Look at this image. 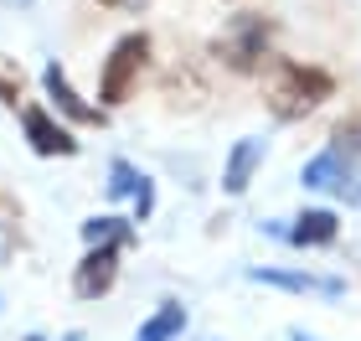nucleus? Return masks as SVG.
Listing matches in <instances>:
<instances>
[{"mask_svg":"<svg viewBox=\"0 0 361 341\" xmlns=\"http://www.w3.org/2000/svg\"><path fill=\"white\" fill-rule=\"evenodd\" d=\"M336 93V78L315 68V62H274V73H269V83H264V104L274 119H305V114H315L325 99Z\"/></svg>","mask_w":361,"mask_h":341,"instance_id":"f257e3e1","label":"nucleus"},{"mask_svg":"<svg viewBox=\"0 0 361 341\" xmlns=\"http://www.w3.org/2000/svg\"><path fill=\"white\" fill-rule=\"evenodd\" d=\"M16 6H26V0H16Z\"/></svg>","mask_w":361,"mask_h":341,"instance_id":"aec40b11","label":"nucleus"},{"mask_svg":"<svg viewBox=\"0 0 361 341\" xmlns=\"http://www.w3.org/2000/svg\"><path fill=\"white\" fill-rule=\"evenodd\" d=\"M150 31H129V37L114 42V52L104 57V73H98V104L104 109H119L129 104V93H135L145 62H150Z\"/></svg>","mask_w":361,"mask_h":341,"instance_id":"7ed1b4c3","label":"nucleus"},{"mask_svg":"<svg viewBox=\"0 0 361 341\" xmlns=\"http://www.w3.org/2000/svg\"><path fill=\"white\" fill-rule=\"evenodd\" d=\"M253 285H274V289H294V295H346V280L336 274H310V269H248Z\"/></svg>","mask_w":361,"mask_h":341,"instance_id":"9d476101","label":"nucleus"},{"mask_svg":"<svg viewBox=\"0 0 361 341\" xmlns=\"http://www.w3.org/2000/svg\"><path fill=\"white\" fill-rule=\"evenodd\" d=\"M258 166H264V140H253V135L238 140L233 155H227V166H222V191H227V197H243V191L253 186Z\"/></svg>","mask_w":361,"mask_h":341,"instance_id":"9b49d317","label":"nucleus"},{"mask_svg":"<svg viewBox=\"0 0 361 341\" xmlns=\"http://www.w3.org/2000/svg\"><path fill=\"white\" fill-rule=\"evenodd\" d=\"M16 99H21V68L0 62V104H16Z\"/></svg>","mask_w":361,"mask_h":341,"instance_id":"dca6fc26","label":"nucleus"},{"mask_svg":"<svg viewBox=\"0 0 361 341\" xmlns=\"http://www.w3.org/2000/svg\"><path fill=\"white\" fill-rule=\"evenodd\" d=\"M26 341H42V336H26Z\"/></svg>","mask_w":361,"mask_h":341,"instance_id":"6ab92c4d","label":"nucleus"},{"mask_svg":"<svg viewBox=\"0 0 361 341\" xmlns=\"http://www.w3.org/2000/svg\"><path fill=\"white\" fill-rule=\"evenodd\" d=\"M331 150H341V155L361 160V109H351L346 119H341V124L331 129Z\"/></svg>","mask_w":361,"mask_h":341,"instance_id":"2eb2a0df","label":"nucleus"},{"mask_svg":"<svg viewBox=\"0 0 361 341\" xmlns=\"http://www.w3.org/2000/svg\"><path fill=\"white\" fill-rule=\"evenodd\" d=\"M289 336H294V341H315V336H305V331H289Z\"/></svg>","mask_w":361,"mask_h":341,"instance_id":"a211bd4d","label":"nucleus"},{"mask_svg":"<svg viewBox=\"0 0 361 341\" xmlns=\"http://www.w3.org/2000/svg\"><path fill=\"white\" fill-rule=\"evenodd\" d=\"M212 57L222 62L227 73L248 78V73H264L269 57H274V21L258 11H238L217 37H212Z\"/></svg>","mask_w":361,"mask_h":341,"instance_id":"f03ea898","label":"nucleus"},{"mask_svg":"<svg viewBox=\"0 0 361 341\" xmlns=\"http://www.w3.org/2000/svg\"><path fill=\"white\" fill-rule=\"evenodd\" d=\"M186 321H191V316H186V305H180V300H160L155 311L140 321L135 341H176L180 331H186Z\"/></svg>","mask_w":361,"mask_h":341,"instance_id":"ddd939ff","label":"nucleus"},{"mask_svg":"<svg viewBox=\"0 0 361 341\" xmlns=\"http://www.w3.org/2000/svg\"><path fill=\"white\" fill-rule=\"evenodd\" d=\"M21 129H26V145H31L37 155H47V160H68V155H78L73 129L57 124L52 109H42V104H26V109H21Z\"/></svg>","mask_w":361,"mask_h":341,"instance_id":"39448f33","label":"nucleus"},{"mask_svg":"<svg viewBox=\"0 0 361 341\" xmlns=\"http://www.w3.org/2000/svg\"><path fill=\"white\" fill-rule=\"evenodd\" d=\"M119 285V249H88L73 269V295L78 300H104Z\"/></svg>","mask_w":361,"mask_h":341,"instance_id":"0eeeda50","label":"nucleus"},{"mask_svg":"<svg viewBox=\"0 0 361 341\" xmlns=\"http://www.w3.org/2000/svg\"><path fill=\"white\" fill-rule=\"evenodd\" d=\"M305 191H325V197H341V202H356V181H361V160L341 155V150H320L305 160L300 171Z\"/></svg>","mask_w":361,"mask_h":341,"instance_id":"20e7f679","label":"nucleus"},{"mask_svg":"<svg viewBox=\"0 0 361 341\" xmlns=\"http://www.w3.org/2000/svg\"><path fill=\"white\" fill-rule=\"evenodd\" d=\"M83 243L88 249H135V217H114V213H104V217H88L83 222Z\"/></svg>","mask_w":361,"mask_h":341,"instance_id":"f8f14e48","label":"nucleus"},{"mask_svg":"<svg viewBox=\"0 0 361 341\" xmlns=\"http://www.w3.org/2000/svg\"><path fill=\"white\" fill-rule=\"evenodd\" d=\"M42 88H47V99H52V109L68 114L73 124H109V109L104 104H88L83 93L68 83V73H62L57 62H47V68H42Z\"/></svg>","mask_w":361,"mask_h":341,"instance_id":"423d86ee","label":"nucleus"},{"mask_svg":"<svg viewBox=\"0 0 361 341\" xmlns=\"http://www.w3.org/2000/svg\"><path fill=\"white\" fill-rule=\"evenodd\" d=\"M160 99H171V104H202L207 99V83L196 78L191 62H176V68H166V78H160Z\"/></svg>","mask_w":361,"mask_h":341,"instance_id":"4468645a","label":"nucleus"},{"mask_svg":"<svg viewBox=\"0 0 361 341\" xmlns=\"http://www.w3.org/2000/svg\"><path fill=\"white\" fill-rule=\"evenodd\" d=\"M284 243H294V249H331V243L341 238V217L331 213V207H305L300 217L284 222V233H279Z\"/></svg>","mask_w":361,"mask_h":341,"instance_id":"1a4fd4ad","label":"nucleus"},{"mask_svg":"<svg viewBox=\"0 0 361 341\" xmlns=\"http://www.w3.org/2000/svg\"><path fill=\"white\" fill-rule=\"evenodd\" d=\"M104 191H109L114 202H124V197L135 202V222H145V217L155 213V181H150L145 171H135L129 160H109V181H104Z\"/></svg>","mask_w":361,"mask_h":341,"instance_id":"6e6552de","label":"nucleus"},{"mask_svg":"<svg viewBox=\"0 0 361 341\" xmlns=\"http://www.w3.org/2000/svg\"><path fill=\"white\" fill-rule=\"evenodd\" d=\"M98 6H109V11H145V0H98Z\"/></svg>","mask_w":361,"mask_h":341,"instance_id":"f3484780","label":"nucleus"}]
</instances>
